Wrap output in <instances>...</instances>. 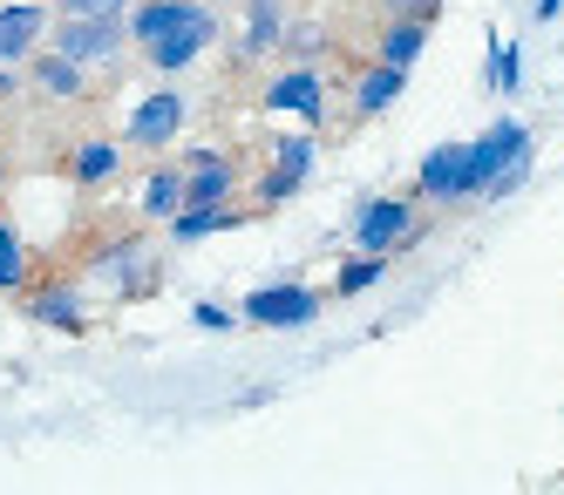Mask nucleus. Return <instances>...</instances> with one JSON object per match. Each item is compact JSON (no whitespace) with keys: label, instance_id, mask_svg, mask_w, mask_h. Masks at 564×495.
I'll return each instance as SVG.
<instances>
[{"label":"nucleus","instance_id":"f257e3e1","mask_svg":"<svg viewBox=\"0 0 564 495\" xmlns=\"http://www.w3.org/2000/svg\"><path fill=\"white\" fill-rule=\"evenodd\" d=\"M218 41V14L205 0H137L130 8V48L156 75H184Z\"/></svg>","mask_w":564,"mask_h":495},{"label":"nucleus","instance_id":"f03ea898","mask_svg":"<svg viewBox=\"0 0 564 495\" xmlns=\"http://www.w3.org/2000/svg\"><path fill=\"white\" fill-rule=\"evenodd\" d=\"M409 244H422V197H368L354 211V252L401 258Z\"/></svg>","mask_w":564,"mask_h":495},{"label":"nucleus","instance_id":"7ed1b4c3","mask_svg":"<svg viewBox=\"0 0 564 495\" xmlns=\"http://www.w3.org/2000/svg\"><path fill=\"white\" fill-rule=\"evenodd\" d=\"M415 197H422V204H435V211H463V204H482V184H476L469 143H435V150L415 163Z\"/></svg>","mask_w":564,"mask_h":495},{"label":"nucleus","instance_id":"20e7f679","mask_svg":"<svg viewBox=\"0 0 564 495\" xmlns=\"http://www.w3.org/2000/svg\"><path fill=\"white\" fill-rule=\"evenodd\" d=\"M48 48H62L68 62H83V68H109V62H123V48H130V21L55 14L48 21Z\"/></svg>","mask_w":564,"mask_h":495},{"label":"nucleus","instance_id":"39448f33","mask_svg":"<svg viewBox=\"0 0 564 495\" xmlns=\"http://www.w3.org/2000/svg\"><path fill=\"white\" fill-rule=\"evenodd\" d=\"M319 306H327V299H319L313 285L286 278V285H259V293H246L238 319H246V326H265V333H300V326L319 319Z\"/></svg>","mask_w":564,"mask_h":495},{"label":"nucleus","instance_id":"423d86ee","mask_svg":"<svg viewBox=\"0 0 564 495\" xmlns=\"http://www.w3.org/2000/svg\"><path fill=\"white\" fill-rule=\"evenodd\" d=\"M150 265H156V258H150V244H143V238H123V244H102V252L89 258L83 285H102L109 299H143L150 285H156Z\"/></svg>","mask_w":564,"mask_h":495},{"label":"nucleus","instance_id":"0eeeda50","mask_svg":"<svg viewBox=\"0 0 564 495\" xmlns=\"http://www.w3.org/2000/svg\"><path fill=\"white\" fill-rule=\"evenodd\" d=\"M21 312H28L34 326H48V333H68V340L89 333V306H83V285H75V278H42V285H28V293H21Z\"/></svg>","mask_w":564,"mask_h":495},{"label":"nucleus","instance_id":"6e6552de","mask_svg":"<svg viewBox=\"0 0 564 495\" xmlns=\"http://www.w3.org/2000/svg\"><path fill=\"white\" fill-rule=\"evenodd\" d=\"M184 122H191V102L177 89H150L137 109H130V150H171L184 136Z\"/></svg>","mask_w":564,"mask_h":495},{"label":"nucleus","instance_id":"1a4fd4ad","mask_svg":"<svg viewBox=\"0 0 564 495\" xmlns=\"http://www.w3.org/2000/svg\"><path fill=\"white\" fill-rule=\"evenodd\" d=\"M313 130L306 136H279L272 143V163H265V177H259V204H265V211H279V204H286V197H300L306 190V177H313Z\"/></svg>","mask_w":564,"mask_h":495},{"label":"nucleus","instance_id":"9d476101","mask_svg":"<svg viewBox=\"0 0 564 495\" xmlns=\"http://www.w3.org/2000/svg\"><path fill=\"white\" fill-rule=\"evenodd\" d=\"M259 109H272V116H300L306 130H319V122H327V81H319L313 68H279V75L265 81Z\"/></svg>","mask_w":564,"mask_h":495},{"label":"nucleus","instance_id":"9b49d317","mask_svg":"<svg viewBox=\"0 0 564 495\" xmlns=\"http://www.w3.org/2000/svg\"><path fill=\"white\" fill-rule=\"evenodd\" d=\"M184 204H238V156L225 150H191L184 156Z\"/></svg>","mask_w":564,"mask_h":495},{"label":"nucleus","instance_id":"f8f14e48","mask_svg":"<svg viewBox=\"0 0 564 495\" xmlns=\"http://www.w3.org/2000/svg\"><path fill=\"white\" fill-rule=\"evenodd\" d=\"M21 68H28V81H34V96H48V102H83V96H89V68L68 62L62 48H48V41H42V48H34Z\"/></svg>","mask_w":564,"mask_h":495},{"label":"nucleus","instance_id":"ddd939ff","mask_svg":"<svg viewBox=\"0 0 564 495\" xmlns=\"http://www.w3.org/2000/svg\"><path fill=\"white\" fill-rule=\"evenodd\" d=\"M48 41V8L42 0H8L0 8V68H21Z\"/></svg>","mask_w":564,"mask_h":495},{"label":"nucleus","instance_id":"4468645a","mask_svg":"<svg viewBox=\"0 0 564 495\" xmlns=\"http://www.w3.org/2000/svg\"><path fill=\"white\" fill-rule=\"evenodd\" d=\"M123 177V143H109V136H89V143H75L68 150V184H83V190H102Z\"/></svg>","mask_w":564,"mask_h":495},{"label":"nucleus","instance_id":"2eb2a0df","mask_svg":"<svg viewBox=\"0 0 564 495\" xmlns=\"http://www.w3.org/2000/svg\"><path fill=\"white\" fill-rule=\"evenodd\" d=\"M401 96H409V68H394V62L360 68V81H354V109L360 116H388Z\"/></svg>","mask_w":564,"mask_h":495},{"label":"nucleus","instance_id":"dca6fc26","mask_svg":"<svg viewBox=\"0 0 564 495\" xmlns=\"http://www.w3.org/2000/svg\"><path fill=\"white\" fill-rule=\"evenodd\" d=\"M238 224H246V211H238V204H184V211L171 218V238H177V244H205V238L238 231Z\"/></svg>","mask_w":564,"mask_h":495},{"label":"nucleus","instance_id":"f3484780","mask_svg":"<svg viewBox=\"0 0 564 495\" xmlns=\"http://www.w3.org/2000/svg\"><path fill=\"white\" fill-rule=\"evenodd\" d=\"M184 211V163H156L143 177V218L150 224H171Z\"/></svg>","mask_w":564,"mask_h":495},{"label":"nucleus","instance_id":"a211bd4d","mask_svg":"<svg viewBox=\"0 0 564 495\" xmlns=\"http://www.w3.org/2000/svg\"><path fill=\"white\" fill-rule=\"evenodd\" d=\"M429 48V21H388L381 41H375V62H394V68H415Z\"/></svg>","mask_w":564,"mask_h":495},{"label":"nucleus","instance_id":"6ab92c4d","mask_svg":"<svg viewBox=\"0 0 564 495\" xmlns=\"http://www.w3.org/2000/svg\"><path fill=\"white\" fill-rule=\"evenodd\" d=\"M279 34H286V14H279V0H252V21H246V62H265L279 55Z\"/></svg>","mask_w":564,"mask_h":495},{"label":"nucleus","instance_id":"aec40b11","mask_svg":"<svg viewBox=\"0 0 564 495\" xmlns=\"http://www.w3.org/2000/svg\"><path fill=\"white\" fill-rule=\"evenodd\" d=\"M0 293L8 299L28 293V238L14 231V218H0Z\"/></svg>","mask_w":564,"mask_h":495},{"label":"nucleus","instance_id":"412c9836","mask_svg":"<svg viewBox=\"0 0 564 495\" xmlns=\"http://www.w3.org/2000/svg\"><path fill=\"white\" fill-rule=\"evenodd\" d=\"M388 265H394V258H381V252H354V258L334 272V299H354V293H368V285H381Z\"/></svg>","mask_w":564,"mask_h":495},{"label":"nucleus","instance_id":"4be33fe9","mask_svg":"<svg viewBox=\"0 0 564 495\" xmlns=\"http://www.w3.org/2000/svg\"><path fill=\"white\" fill-rule=\"evenodd\" d=\"M531 170H538V143H523L510 163H503V170L490 177V190H482V204H503V197H517L523 184H531Z\"/></svg>","mask_w":564,"mask_h":495},{"label":"nucleus","instance_id":"5701e85b","mask_svg":"<svg viewBox=\"0 0 564 495\" xmlns=\"http://www.w3.org/2000/svg\"><path fill=\"white\" fill-rule=\"evenodd\" d=\"M517 81H523L517 41H490V89H497V96H517Z\"/></svg>","mask_w":564,"mask_h":495},{"label":"nucleus","instance_id":"b1692460","mask_svg":"<svg viewBox=\"0 0 564 495\" xmlns=\"http://www.w3.org/2000/svg\"><path fill=\"white\" fill-rule=\"evenodd\" d=\"M137 0H55V14H96V21H130Z\"/></svg>","mask_w":564,"mask_h":495},{"label":"nucleus","instance_id":"393cba45","mask_svg":"<svg viewBox=\"0 0 564 495\" xmlns=\"http://www.w3.org/2000/svg\"><path fill=\"white\" fill-rule=\"evenodd\" d=\"M388 21H435L442 14V0H381Z\"/></svg>","mask_w":564,"mask_h":495},{"label":"nucleus","instance_id":"a878e982","mask_svg":"<svg viewBox=\"0 0 564 495\" xmlns=\"http://www.w3.org/2000/svg\"><path fill=\"white\" fill-rule=\"evenodd\" d=\"M191 319H197V326H205V333H231V326H238V319H231L225 306H212V299H205V306H197Z\"/></svg>","mask_w":564,"mask_h":495},{"label":"nucleus","instance_id":"bb28decb","mask_svg":"<svg viewBox=\"0 0 564 495\" xmlns=\"http://www.w3.org/2000/svg\"><path fill=\"white\" fill-rule=\"evenodd\" d=\"M531 14H538V21H557V14H564V0H538Z\"/></svg>","mask_w":564,"mask_h":495},{"label":"nucleus","instance_id":"cd10ccee","mask_svg":"<svg viewBox=\"0 0 564 495\" xmlns=\"http://www.w3.org/2000/svg\"><path fill=\"white\" fill-rule=\"evenodd\" d=\"M0 102H14V68H0Z\"/></svg>","mask_w":564,"mask_h":495},{"label":"nucleus","instance_id":"c85d7f7f","mask_svg":"<svg viewBox=\"0 0 564 495\" xmlns=\"http://www.w3.org/2000/svg\"><path fill=\"white\" fill-rule=\"evenodd\" d=\"M0 184H8V150H0Z\"/></svg>","mask_w":564,"mask_h":495}]
</instances>
